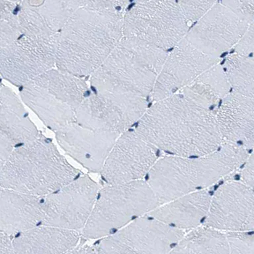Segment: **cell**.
Returning a JSON list of instances; mask_svg holds the SVG:
<instances>
[{
  "instance_id": "6da1fadb",
  "label": "cell",
  "mask_w": 254,
  "mask_h": 254,
  "mask_svg": "<svg viewBox=\"0 0 254 254\" xmlns=\"http://www.w3.org/2000/svg\"><path fill=\"white\" fill-rule=\"evenodd\" d=\"M128 4L80 1L58 37L56 67L81 78L92 75L122 39Z\"/></svg>"
},
{
  "instance_id": "7a4b0ae2",
  "label": "cell",
  "mask_w": 254,
  "mask_h": 254,
  "mask_svg": "<svg viewBox=\"0 0 254 254\" xmlns=\"http://www.w3.org/2000/svg\"><path fill=\"white\" fill-rule=\"evenodd\" d=\"M134 129L149 144L170 156H204L222 143L215 111L180 93L154 101Z\"/></svg>"
},
{
  "instance_id": "3957f363",
  "label": "cell",
  "mask_w": 254,
  "mask_h": 254,
  "mask_svg": "<svg viewBox=\"0 0 254 254\" xmlns=\"http://www.w3.org/2000/svg\"><path fill=\"white\" fill-rule=\"evenodd\" d=\"M249 155L246 149L223 141L217 150L204 156L161 157L145 180L162 204L207 190L243 166Z\"/></svg>"
},
{
  "instance_id": "277c9868",
  "label": "cell",
  "mask_w": 254,
  "mask_h": 254,
  "mask_svg": "<svg viewBox=\"0 0 254 254\" xmlns=\"http://www.w3.org/2000/svg\"><path fill=\"white\" fill-rule=\"evenodd\" d=\"M0 169L1 188L39 197L55 192L83 174L42 133L35 140L15 148Z\"/></svg>"
},
{
  "instance_id": "5b68a950",
  "label": "cell",
  "mask_w": 254,
  "mask_h": 254,
  "mask_svg": "<svg viewBox=\"0 0 254 254\" xmlns=\"http://www.w3.org/2000/svg\"><path fill=\"white\" fill-rule=\"evenodd\" d=\"M168 53L123 37L102 65L91 75V91L151 95Z\"/></svg>"
},
{
  "instance_id": "8992f818",
  "label": "cell",
  "mask_w": 254,
  "mask_h": 254,
  "mask_svg": "<svg viewBox=\"0 0 254 254\" xmlns=\"http://www.w3.org/2000/svg\"><path fill=\"white\" fill-rule=\"evenodd\" d=\"M160 205L145 180L106 185L99 190L81 238L86 241L107 237Z\"/></svg>"
},
{
  "instance_id": "52a82bcc",
  "label": "cell",
  "mask_w": 254,
  "mask_h": 254,
  "mask_svg": "<svg viewBox=\"0 0 254 254\" xmlns=\"http://www.w3.org/2000/svg\"><path fill=\"white\" fill-rule=\"evenodd\" d=\"M188 31V21L174 1L134 2L123 19V37L165 51L174 49Z\"/></svg>"
},
{
  "instance_id": "ba28073f",
  "label": "cell",
  "mask_w": 254,
  "mask_h": 254,
  "mask_svg": "<svg viewBox=\"0 0 254 254\" xmlns=\"http://www.w3.org/2000/svg\"><path fill=\"white\" fill-rule=\"evenodd\" d=\"M58 37L20 32L15 41L0 47L1 77L20 87L54 68Z\"/></svg>"
},
{
  "instance_id": "9c48e42d",
  "label": "cell",
  "mask_w": 254,
  "mask_h": 254,
  "mask_svg": "<svg viewBox=\"0 0 254 254\" xmlns=\"http://www.w3.org/2000/svg\"><path fill=\"white\" fill-rule=\"evenodd\" d=\"M148 107L141 95L91 91L75 111V119L89 128L121 134L136 125Z\"/></svg>"
},
{
  "instance_id": "30bf717a",
  "label": "cell",
  "mask_w": 254,
  "mask_h": 254,
  "mask_svg": "<svg viewBox=\"0 0 254 254\" xmlns=\"http://www.w3.org/2000/svg\"><path fill=\"white\" fill-rule=\"evenodd\" d=\"M186 233L147 214L94 245L98 254H168Z\"/></svg>"
},
{
  "instance_id": "8fae6325",
  "label": "cell",
  "mask_w": 254,
  "mask_h": 254,
  "mask_svg": "<svg viewBox=\"0 0 254 254\" xmlns=\"http://www.w3.org/2000/svg\"><path fill=\"white\" fill-rule=\"evenodd\" d=\"M99 190L96 182L83 174L42 196L43 225L81 232L90 217Z\"/></svg>"
},
{
  "instance_id": "7c38bea8",
  "label": "cell",
  "mask_w": 254,
  "mask_h": 254,
  "mask_svg": "<svg viewBox=\"0 0 254 254\" xmlns=\"http://www.w3.org/2000/svg\"><path fill=\"white\" fill-rule=\"evenodd\" d=\"M156 150L134 129L121 134L100 172L104 186L145 180L158 160Z\"/></svg>"
},
{
  "instance_id": "4fadbf2b",
  "label": "cell",
  "mask_w": 254,
  "mask_h": 254,
  "mask_svg": "<svg viewBox=\"0 0 254 254\" xmlns=\"http://www.w3.org/2000/svg\"><path fill=\"white\" fill-rule=\"evenodd\" d=\"M204 225L224 233L254 230V190L242 181L224 183L212 195Z\"/></svg>"
},
{
  "instance_id": "5bb4252c",
  "label": "cell",
  "mask_w": 254,
  "mask_h": 254,
  "mask_svg": "<svg viewBox=\"0 0 254 254\" xmlns=\"http://www.w3.org/2000/svg\"><path fill=\"white\" fill-rule=\"evenodd\" d=\"M251 25L222 2H216L186 38L202 53L218 58L235 48Z\"/></svg>"
},
{
  "instance_id": "9a60e30c",
  "label": "cell",
  "mask_w": 254,
  "mask_h": 254,
  "mask_svg": "<svg viewBox=\"0 0 254 254\" xmlns=\"http://www.w3.org/2000/svg\"><path fill=\"white\" fill-rule=\"evenodd\" d=\"M219 63V58L206 55L185 38L168 54L151 93L152 100L176 94Z\"/></svg>"
},
{
  "instance_id": "2e32d148",
  "label": "cell",
  "mask_w": 254,
  "mask_h": 254,
  "mask_svg": "<svg viewBox=\"0 0 254 254\" xmlns=\"http://www.w3.org/2000/svg\"><path fill=\"white\" fill-rule=\"evenodd\" d=\"M55 134L57 142L67 155L89 172L99 174L121 135L94 130L77 122L71 123Z\"/></svg>"
},
{
  "instance_id": "e0dca14e",
  "label": "cell",
  "mask_w": 254,
  "mask_h": 254,
  "mask_svg": "<svg viewBox=\"0 0 254 254\" xmlns=\"http://www.w3.org/2000/svg\"><path fill=\"white\" fill-rule=\"evenodd\" d=\"M222 142L254 150V99L231 91L215 111Z\"/></svg>"
},
{
  "instance_id": "ac0fdd59",
  "label": "cell",
  "mask_w": 254,
  "mask_h": 254,
  "mask_svg": "<svg viewBox=\"0 0 254 254\" xmlns=\"http://www.w3.org/2000/svg\"><path fill=\"white\" fill-rule=\"evenodd\" d=\"M42 197L1 188L0 230L12 237L16 234L43 225Z\"/></svg>"
},
{
  "instance_id": "d6986e66",
  "label": "cell",
  "mask_w": 254,
  "mask_h": 254,
  "mask_svg": "<svg viewBox=\"0 0 254 254\" xmlns=\"http://www.w3.org/2000/svg\"><path fill=\"white\" fill-rule=\"evenodd\" d=\"M211 197L207 190L190 192L160 204L148 215L171 227L190 232L205 221Z\"/></svg>"
},
{
  "instance_id": "ffe728a7",
  "label": "cell",
  "mask_w": 254,
  "mask_h": 254,
  "mask_svg": "<svg viewBox=\"0 0 254 254\" xmlns=\"http://www.w3.org/2000/svg\"><path fill=\"white\" fill-rule=\"evenodd\" d=\"M81 238L80 232L46 225L11 237L16 254H66Z\"/></svg>"
},
{
  "instance_id": "44dd1931",
  "label": "cell",
  "mask_w": 254,
  "mask_h": 254,
  "mask_svg": "<svg viewBox=\"0 0 254 254\" xmlns=\"http://www.w3.org/2000/svg\"><path fill=\"white\" fill-rule=\"evenodd\" d=\"M40 134L19 97L11 88L1 83L0 134L9 139L17 148L35 140Z\"/></svg>"
},
{
  "instance_id": "7402d4cb",
  "label": "cell",
  "mask_w": 254,
  "mask_h": 254,
  "mask_svg": "<svg viewBox=\"0 0 254 254\" xmlns=\"http://www.w3.org/2000/svg\"><path fill=\"white\" fill-rule=\"evenodd\" d=\"M22 101L55 132L76 122L75 110L32 81L19 87Z\"/></svg>"
},
{
  "instance_id": "603a6c76",
  "label": "cell",
  "mask_w": 254,
  "mask_h": 254,
  "mask_svg": "<svg viewBox=\"0 0 254 254\" xmlns=\"http://www.w3.org/2000/svg\"><path fill=\"white\" fill-rule=\"evenodd\" d=\"M33 81L69 105L75 111L91 93L84 78L58 68L50 69Z\"/></svg>"
},
{
  "instance_id": "cb8c5ba5",
  "label": "cell",
  "mask_w": 254,
  "mask_h": 254,
  "mask_svg": "<svg viewBox=\"0 0 254 254\" xmlns=\"http://www.w3.org/2000/svg\"><path fill=\"white\" fill-rule=\"evenodd\" d=\"M168 254H230L229 242L226 233L204 225L185 234Z\"/></svg>"
},
{
  "instance_id": "d4e9b609",
  "label": "cell",
  "mask_w": 254,
  "mask_h": 254,
  "mask_svg": "<svg viewBox=\"0 0 254 254\" xmlns=\"http://www.w3.org/2000/svg\"><path fill=\"white\" fill-rule=\"evenodd\" d=\"M232 91L254 99V58L234 53L224 65Z\"/></svg>"
},
{
  "instance_id": "484cf974",
  "label": "cell",
  "mask_w": 254,
  "mask_h": 254,
  "mask_svg": "<svg viewBox=\"0 0 254 254\" xmlns=\"http://www.w3.org/2000/svg\"><path fill=\"white\" fill-rule=\"evenodd\" d=\"M19 1H0V47H5L19 35Z\"/></svg>"
},
{
  "instance_id": "4316f807",
  "label": "cell",
  "mask_w": 254,
  "mask_h": 254,
  "mask_svg": "<svg viewBox=\"0 0 254 254\" xmlns=\"http://www.w3.org/2000/svg\"><path fill=\"white\" fill-rule=\"evenodd\" d=\"M179 93H182L197 104L210 109V107L217 106L219 101H221L209 85L198 79Z\"/></svg>"
},
{
  "instance_id": "83f0119b",
  "label": "cell",
  "mask_w": 254,
  "mask_h": 254,
  "mask_svg": "<svg viewBox=\"0 0 254 254\" xmlns=\"http://www.w3.org/2000/svg\"><path fill=\"white\" fill-rule=\"evenodd\" d=\"M226 234L230 254H254V230Z\"/></svg>"
},
{
  "instance_id": "f1b7e54d",
  "label": "cell",
  "mask_w": 254,
  "mask_h": 254,
  "mask_svg": "<svg viewBox=\"0 0 254 254\" xmlns=\"http://www.w3.org/2000/svg\"><path fill=\"white\" fill-rule=\"evenodd\" d=\"M213 1H182L178 2L185 19L188 22H198L213 6Z\"/></svg>"
},
{
  "instance_id": "f546056e",
  "label": "cell",
  "mask_w": 254,
  "mask_h": 254,
  "mask_svg": "<svg viewBox=\"0 0 254 254\" xmlns=\"http://www.w3.org/2000/svg\"><path fill=\"white\" fill-rule=\"evenodd\" d=\"M242 19L250 24L254 22V1H222Z\"/></svg>"
},
{
  "instance_id": "4dcf8cb0",
  "label": "cell",
  "mask_w": 254,
  "mask_h": 254,
  "mask_svg": "<svg viewBox=\"0 0 254 254\" xmlns=\"http://www.w3.org/2000/svg\"><path fill=\"white\" fill-rule=\"evenodd\" d=\"M234 49L236 53L254 58V22L248 28Z\"/></svg>"
},
{
  "instance_id": "1f68e13d",
  "label": "cell",
  "mask_w": 254,
  "mask_h": 254,
  "mask_svg": "<svg viewBox=\"0 0 254 254\" xmlns=\"http://www.w3.org/2000/svg\"><path fill=\"white\" fill-rule=\"evenodd\" d=\"M241 181L254 190V150L243 165L241 171Z\"/></svg>"
},
{
  "instance_id": "d6a6232c",
  "label": "cell",
  "mask_w": 254,
  "mask_h": 254,
  "mask_svg": "<svg viewBox=\"0 0 254 254\" xmlns=\"http://www.w3.org/2000/svg\"><path fill=\"white\" fill-rule=\"evenodd\" d=\"M66 254H98L95 245L85 244V240L81 238L80 242L69 250Z\"/></svg>"
},
{
  "instance_id": "836d02e7",
  "label": "cell",
  "mask_w": 254,
  "mask_h": 254,
  "mask_svg": "<svg viewBox=\"0 0 254 254\" xmlns=\"http://www.w3.org/2000/svg\"><path fill=\"white\" fill-rule=\"evenodd\" d=\"M0 254H16L11 237L1 232L0 236Z\"/></svg>"
}]
</instances>
